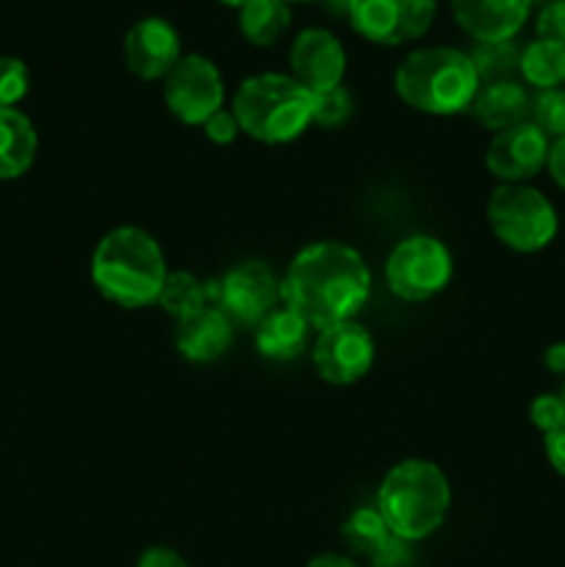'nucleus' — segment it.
Segmentation results:
<instances>
[{
    "mask_svg": "<svg viewBox=\"0 0 565 567\" xmlns=\"http://www.w3.org/2000/svg\"><path fill=\"white\" fill-rule=\"evenodd\" d=\"M471 114L487 131H507V127L526 120V114H530V94L513 78L510 81L482 83L474 103H471Z\"/></svg>",
    "mask_w": 565,
    "mask_h": 567,
    "instance_id": "obj_18",
    "label": "nucleus"
},
{
    "mask_svg": "<svg viewBox=\"0 0 565 567\" xmlns=\"http://www.w3.org/2000/svg\"><path fill=\"white\" fill-rule=\"evenodd\" d=\"M164 103L183 125L203 127L225 103L219 66L199 53L181 55V61L164 78Z\"/></svg>",
    "mask_w": 565,
    "mask_h": 567,
    "instance_id": "obj_9",
    "label": "nucleus"
},
{
    "mask_svg": "<svg viewBox=\"0 0 565 567\" xmlns=\"http://www.w3.org/2000/svg\"><path fill=\"white\" fill-rule=\"evenodd\" d=\"M518 72L537 92L557 89L565 81V48L548 39H535L521 50Z\"/></svg>",
    "mask_w": 565,
    "mask_h": 567,
    "instance_id": "obj_21",
    "label": "nucleus"
},
{
    "mask_svg": "<svg viewBox=\"0 0 565 567\" xmlns=\"http://www.w3.org/2000/svg\"><path fill=\"white\" fill-rule=\"evenodd\" d=\"M238 127L260 144H288L314 125V92L294 75L260 72L242 81L233 97Z\"/></svg>",
    "mask_w": 565,
    "mask_h": 567,
    "instance_id": "obj_5",
    "label": "nucleus"
},
{
    "mask_svg": "<svg viewBox=\"0 0 565 567\" xmlns=\"http://www.w3.org/2000/svg\"><path fill=\"white\" fill-rule=\"evenodd\" d=\"M125 64L142 81H164L181 61V37L164 17H144L125 37Z\"/></svg>",
    "mask_w": 565,
    "mask_h": 567,
    "instance_id": "obj_13",
    "label": "nucleus"
},
{
    "mask_svg": "<svg viewBox=\"0 0 565 567\" xmlns=\"http://www.w3.org/2000/svg\"><path fill=\"white\" fill-rule=\"evenodd\" d=\"M222 3H227V6H238V9H242V6L247 3V0H222Z\"/></svg>",
    "mask_w": 565,
    "mask_h": 567,
    "instance_id": "obj_37",
    "label": "nucleus"
},
{
    "mask_svg": "<svg viewBox=\"0 0 565 567\" xmlns=\"http://www.w3.org/2000/svg\"><path fill=\"white\" fill-rule=\"evenodd\" d=\"M485 214L493 236L515 252H541L557 236V210L526 183L493 188Z\"/></svg>",
    "mask_w": 565,
    "mask_h": 567,
    "instance_id": "obj_6",
    "label": "nucleus"
},
{
    "mask_svg": "<svg viewBox=\"0 0 565 567\" xmlns=\"http://www.w3.org/2000/svg\"><path fill=\"white\" fill-rule=\"evenodd\" d=\"M530 419L543 435H548L552 430H557L565 421V404L559 399V393H543L535 402L530 404Z\"/></svg>",
    "mask_w": 565,
    "mask_h": 567,
    "instance_id": "obj_28",
    "label": "nucleus"
},
{
    "mask_svg": "<svg viewBox=\"0 0 565 567\" xmlns=\"http://www.w3.org/2000/svg\"><path fill=\"white\" fill-rule=\"evenodd\" d=\"M341 537L352 551L366 554V557H374L388 540H391V532H388L386 520L377 513V507H360L343 520Z\"/></svg>",
    "mask_w": 565,
    "mask_h": 567,
    "instance_id": "obj_23",
    "label": "nucleus"
},
{
    "mask_svg": "<svg viewBox=\"0 0 565 567\" xmlns=\"http://www.w3.org/2000/svg\"><path fill=\"white\" fill-rule=\"evenodd\" d=\"M308 567H360L355 559L343 557V554H319L308 563Z\"/></svg>",
    "mask_w": 565,
    "mask_h": 567,
    "instance_id": "obj_35",
    "label": "nucleus"
},
{
    "mask_svg": "<svg viewBox=\"0 0 565 567\" xmlns=\"http://www.w3.org/2000/svg\"><path fill=\"white\" fill-rule=\"evenodd\" d=\"M291 72L310 92L341 86L347 72V53L343 44L325 28H305L291 44Z\"/></svg>",
    "mask_w": 565,
    "mask_h": 567,
    "instance_id": "obj_14",
    "label": "nucleus"
},
{
    "mask_svg": "<svg viewBox=\"0 0 565 567\" xmlns=\"http://www.w3.org/2000/svg\"><path fill=\"white\" fill-rule=\"evenodd\" d=\"M166 275L164 249L142 227H114L92 252L94 288L120 308L136 310L158 302Z\"/></svg>",
    "mask_w": 565,
    "mask_h": 567,
    "instance_id": "obj_2",
    "label": "nucleus"
},
{
    "mask_svg": "<svg viewBox=\"0 0 565 567\" xmlns=\"http://www.w3.org/2000/svg\"><path fill=\"white\" fill-rule=\"evenodd\" d=\"M136 567H188L181 551L170 546H150L144 548Z\"/></svg>",
    "mask_w": 565,
    "mask_h": 567,
    "instance_id": "obj_31",
    "label": "nucleus"
},
{
    "mask_svg": "<svg viewBox=\"0 0 565 567\" xmlns=\"http://www.w3.org/2000/svg\"><path fill=\"white\" fill-rule=\"evenodd\" d=\"M452 504L449 480L430 460H402L377 491V513L388 532L404 543H419L441 529Z\"/></svg>",
    "mask_w": 565,
    "mask_h": 567,
    "instance_id": "obj_4",
    "label": "nucleus"
},
{
    "mask_svg": "<svg viewBox=\"0 0 565 567\" xmlns=\"http://www.w3.org/2000/svg\"><path fill=\"white\" fill-rule=\"evenodd\" d=\"M532 0H452L458 25L476 42H507L524 28Z\"/></svg>",
    "mask_w": 565,
    "mask_h": 567,
    "instance_id": "obj_15",
    "label": "nucleus"
},
{
    "mask_svg": "<svg viewBox=\"0 0 565 567\" xmlns=\"http://www.w3.org/2000/svg\"><path fill=\"white\" fill-rule=\"evenodd\" d=\"M203 131H205V136H208V142L230 144V142H236V136L242 133V127H238V120L233 111L222 109V111H216L208 122H205Z\"/></svg>",
    "mask_w": 565,
    "mask_h": 567,
    "instance_id": "obj_30",
    "label": "nucleus"
},
{
    "mask_svg": "<svg viewBox=\"0 0 565 567\" xmlns=\"http://www.w3.org/2000/svg\"><path fill=\"white\" fill-rule=\"evenodd\" d=\"M526 122L537 127L546 138L565 136V92L563 89H541L535 97H530V114Z\"/></svg>",
    "mask_w": 565,
    "mask_h": 567,
    "instance_id": "obj_25",
    "label": "nucleus"
},
{
    "mask_svg": "<svg viewBox=\"0 0 565 567\" xmlns=\"http://www.w3.org/2000/svg\"><path fill=\"white\" fill-rule=\"evenodd\" d=\"M155 305H158L166 316H172V319H186V316L197 313V310L208 308L210 305L208 282H203L197 275H192V271H170Z\"/></svg>",
    "mask_w": 565,
    "mask_h": 567,
    "instance_id": "obj_22",
    "label": "nucleus"
},
{
    "mask_svg": "<svg viewBox=\"0 0 565 567\" xmlns=\"http://www.w3.org/2000/svg\"><path fill=\"white\" fill-rule=\"evenodd\" d=\"M314 365L330 385H355L374 365V338L355 319L325 327L314 341Z\"/></svg>",
    "mask_w": 565,
    "mask_h": 567,
    "instance_id": "obj_10",
    "label": "nucleus"
},
{
    "mask_svg": "<svg viewBox=\"0 0 565 567\" xmlns=\"http://www.w3.org/2000/svg\"><path fill=\"white\" fill-rule=\"evenodd\" d=\"M435 20V0H349V22L377 44H404L424 37Z\"/></svg>",
    "mask_w": 565,
    "mask_h": 567,
    "instance_id": "obj_11",
    "label": "nucleus"
},
{
    "mask_svg": "<svg viewBox=\"0 0 565 567\" xmlns=\"http://www.w3.org/2000/svg\"><path fill=\"white\" fill-rule=\"evenodd\" d=\"M233 321L216 305L177 321L175 349L188 363H214L230 349Z\"/></svg>",
    "mask_w": 565,
    "mask_h": 567,
    "instance_id": "obj_16",
    "label": "nucleus"
},
{
    "mask_svg": "<svg viewBox=\"0 0 565 567\" xmlns=\"http://www.w3.org/2000/svg\"><path fill=\"white\" fill-rule=\"evenodd\" d=\"M454 264L446 244L435 236H408L386 260V282L402 302H427L452 282Z\"/></svg>",
    "mask_w": 565,
    "mask_h": 567,
    "instance_id": "obj_7",
    "label": "nucleus"
},
{
    "mask_svg": "<svg viewBox=\"0 0 565 567\" xmlns=\"http://www.w3.org/2000/svg\"><path fill=\"white\" fill-rule=\"evenodd\" d=\"M469 55L482 83L510 81L521 64V48L513 39H507V42H476V48Z\"/></svg>",
    "mask_w": 565,
    "mask_h": 567,
    "instance_id": "obj_24",
    "label": "nucleus"
},
{
    "mask_svg": "<svg viewBox=\"0 0 565 567\" xmlns=\"http://www.w3.org/2000/svg\"><path fill=\"white\" fill-rule=\"evenodd\" d=\"M327 6H330L336 14H347L349 17V0H327Z\"/></svg>",
    "mask_w": 565,
    "mask_h": 567,
    "instance_id": "obj_36",
    "label": "nucleus"
},
{
    "mask_svg": "<svg viewBox=\"0 0 565 567\" xmlns=\"http://www.w3.org/2000/svg\"><path fill=\"white\" fill-rule=\"evenodd\" d=\"M349 116H352V94L343 83L325 92H314V125L332 131V127H341Z\"/></svg>",
    "mask_w": 565,
    "mask_h": 567,
    "instance_id": "obj_26",
    "label": "nucleus"
},
{
    "mask_svg": "<svg viewBox=\"0 0 565 567\" xmlns=\"http://www.w3.org/2000/svg\"><path fill=\"white\" fill-rule=\"evenodd\" d=\"M537 33L541 39L557 42L565 48V0H548L537 14Z\"/></svg>",
    "mask_w": 565,
    "mask_h": 567,
    "instance_id": "obj_29",
    "label": "nucleus"
},
{
    "mask_svg": "<svg viewBox=\"0 0 565 567\" xmlns=\"http://www.w3.org/2000/svg\"><path fill=\"white\" fill-rule=\"evenodd\" d=\"M543 446H546L548 465H552L559 476H565V421L557 426V430L543 435Z\"/></svg>",
    "mask_w": 565,
    "mask_h": 567,
    "instance_id": "obj_32",
    "label": "nucleus"
},
{
    "mask_svg": "<svg viewBox=\"0 0 565 567\" xmlns=\"http://www.w3.org/2000/svg\"><path fill=\"white\" fill-rule=\"evenodd\" d=\"M314 327L291 308H275L258 327H255V349L260 358L288 363L305 352Z\"/></svg>",
    "mask_w": 565,
    "mask_h": 567,
    "instance_id": "obj_17",
    "label": "nucleus"
},
{
    "mask_svg": "<svg viewBox=\"0 0 565 567\" xmlns=\"http://www.w3.org/2000/svg\"><path fill=\"white\" fill-rule=\"evenodd\" d=\"M291 25L288 0H247L238 11V28L253 44L269 48L280 42L282 33Z\"/></svg>",
    "mask_w": 565,
    "mask_h": 567,
    "instance_id": "obj_20",
    "label": "nucleus"
},
{
    "mask_svg": "<svg viewBox=\"0 0 565 567\" xmlns=\"http://www.w3.org/2000/svg\"><path fill=\"white\" fill-rule=\"evenodd\" d=\"M546 166H548V175H552V181L565 192V136L557 138V142H552V147H548Z\"/></svg>",
    "mask_w": 565,
    "mask_h": 567,
    "instance_id": "obj_33",
    "label": "nucleus"
},
{
    "mask_svg": "<svg viewBox=\"0 0 565 567\" xmlns=\"http://www.w3.org/2000/svg\"><path fill=\"white\" fill-rule=\"evenodd\" d=\"M543 363L554 374H565V343H552L546 349V354H543Z\"/></svg>",
    "mask_w": 565,
    "mask_h": 567,
    "instance_id": "obj_34",
    "label": "nucleus"
},
{
    "mask_svg": "<svg viewBox=\"0 0 565 567\" xmlns=\"http://www.w3.org/2000/svg\"><path fill=\"white\" fill-rule=\"evenodd\" d=\"M39 136L33 122L17 109H0V181H17L37 158Z\"/></svg>",
    "mask_w": 565,
    "mask_h": 567,
    "instance_id": "obj_19",
    "label": "nucleus"
},
{
    "mask_svg": "<svg viewBox=\"0 0 565 567\" xmlns=\"http://www.w3.org/2000/svg\"><path fill=\"white\" fill-rule=\"evenodd\" d=\"M28 66L20 59L0 55V109H14L28 94Z\"/></svg>",
    "mask_w": 565,
    "mask_h": 567,
    "instance_id": "obj_27",
    "label": "nucleus"
},
{
    "mask_svg": "<svg viewBox=\"0 0 565 567\" xmlns=\"http://www.w3.org/2000/svg\"><path fill=\"white\" fill-rule=\"evenodd\" d=\"M208 293L210 305H216L233 324L255 330L280 302V280L264 260H244L222 280L208 282Z\"/></svg>",
    "mask_w": 565,
    "mask_h": 567,
    "instance_id": "obj_8",
    "label": "nucleus"
},
{
    "mask_svg": "<svg viewBox=\"0 0 565 567\" xmlns=\"http://www.w3.org/2000/svg\"><path fill=\"white\" fill-rule=\"evenodd\" d=\"M559 399H563V404H565V385H563V391H559Z\"/></svg>",
    "mask_w": 565,
    "mask_h": 567,
    "instance_id": "obj_38",
    "label": "nucleus"
},
{
    "mask_svg": "<svg viewBox=\"0 0 565 567\" xmlns=\"http://www.w3.org/2000/svg\"><path fill=\"white\" fill-rule=\"evenodd\" d=\"M371 293L363 255L343 241H316L294 255L280 280V299L314 330L349 321Z\"/></svg>",
    "mask_w": 565,
    "mask_h": 567,
    "instance_id": "obj_1",
    "label": "nucleus"
},
{
    "mask_svg": "<svg viewBox=\"0 0 565 567\" xmlns=\"http://www.w3.org/2000/svg\"><path fill=\"white\" fill-rule=\"evenodd\" d=\"M482 81L469 53L458 48H421L402 59L393 72V89L410 109L430 116L471 111Z\"/></svg>",
    "mask_w": 565,
    "mask_h": 567,
    "instance_id": "obj_3",
    "label": "nucleus"
},
{
    "mask_svg": "<svg viewBox=\"0 0 565 567\" xmlns=\"http://www.w3.org/2000/svg\"><path fill=\"white\" fill-rule=\"evenodd\" d=\"M548 138L537 131L532 122L499 131L491 138L485 153V166L496 181L502 183H526L546 166Z\"/></svg>",
    "mask_w": 565,
    "mask_h": 567,
    "instance_id": "obj_12",
    "label": "nucleus"
}]
</instances>
